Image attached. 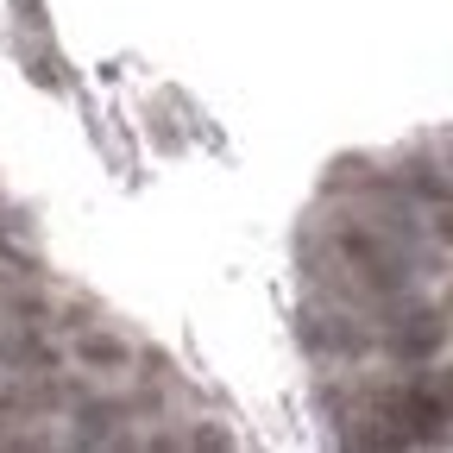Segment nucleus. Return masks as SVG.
<instances>
[{"label":"nucleus","mask_w":453,"mask_h":453,"mask_svg":"<svg viewBox=\"0 0 453 453\" xmlns=\"http://www.w3.org/2000/svg\"><path fill=\"white\" fill-rule=\"evenodd\" d=\"M334 258H340V271H353L365 290H378V296H396L403 290V258L390 252V240L384 234H372V226H353V220H340L334 226Z\"/></svg>","instance_id":"nucleus-1"}]
</instances>
